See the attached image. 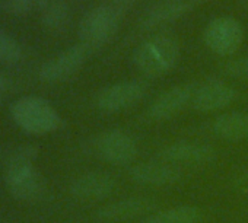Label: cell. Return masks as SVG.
<instances>
[{
	"label": "cell",
	"mask_w": 248,
	"mask_h": 223,
	"mask_svg": "<svg viewBox=\"0 0 248 223\" xmlns=\"http://www.w3.org/2000/svg\"><path fill=\"white\" fill-rule=\"evenodd\" d=\"M180 59V44L168 35H155L143 41L133 53V63L139 72L156 77L171 72Z\"/></svg>",
	"instance_id": "1"
},
{
	"label": "cell",
	"mask_w": 248,
	"mask_h": 223,
	"mask_svg": "<svg viewBox=\"0 0 248 223\" xmlns=\"http://www.w3.org/2000/svg\"><path fill=\"white\" fill-rule=\"evenodd\" d=\"M11 114L16 126L30 134H48L62 126V119L56 108L40 96L19 98L14 102Z\"/></svg>",
	"instance_id": "2"
},
{
	"label": "cell",
	"mask_w": 248,
	"mask_h": 223,
	"mask_svg": "<svg viewBox=\"0 0 248 223\" xmlns=\"http://www.w3.org/2000/svg\"><path fill=\"white\" fill-rule=\"evenodd\" d=\"M121 21V12L114 6L91 9L79 24V38L89 51L107 44L115 34Z\"/></svg>",
	"instance_id": "3"
},
{
	"label": "cell",
	"mask_w": 248,
	"mask_h": 223,
	"mask_svg": "<svg viewBox=\"0 0 248 223\" xmlns=\"http://www.w3.org/2000/svg\"><path fill=\"white\" fill-rule=\"evenodd\" d=\"M203 40L206 47L217 56L235 54L244 41V28L236 18L217 16L204 28Z\"/></svg>",
	"instance_id": "4"
},
{
	"label": "cell",
	"mask_w": 248,
	"mask_h": 223,
	"mask_svg": "<svg viewBox=\"0 0 248 223\" xmlns=\"http://www.w3.org/2000/svg\"><path fill=\"white\" fill-rule=\"evenodd\" d=\"M98 156L109 165L124 166L132 164L139 153L136 140L123 130H108L95 140Z\"/></svg>",
	"instance_id": "5"
},
{
	"label": "cell",
	"mask_w": 248,
	"mask_h": 223,
	"mask_svg": "<svg viewBox=\"0 0 248 223\" xmlns=\"http://www.w3.org/2000/svg\"><path fill=\"white\" fill-rule=\"evenodd\" d=\"M146 83L142 80L118 82L104 88L96 96V106L104 113H118L138 104L146 93Z\"/></svg>",
	"instance_id": "6"
},
{
	"label": "cell",
	"mask_w": 248,
	"mask_h": 223,
	"mask_svg": "<svg viewBox=\"0 0 248 223\" xmlns=\"http://www.w3.org/2000/svg\"><path fill=\"white\" fill-rule=\"evenodd\" d=\"M236 98L235 89L219 79H209L194 86L191 106L199 113H215L231 105Z\"/></svg>",
	"instance_id": "7"
},
{
	"label": "cell",
	"mask_w": 248,
	"mask_h": 223,
	"mask_svg": "<svg viewBox=\"0 0 248 223\" xmlns=\"http://www.w3.org/2000/svg\"><path fill=\"white\" fill-rule=\"evenodd\" d=\"M89 50L83 44H76L56 57L46 61L40 69V79L47 83H57L73 76L86 61Z\"/></svg>",
	"instance_id": "8"
},
{
	"label": "cell",
	"mask_w": 248,
	"mask_h": 223,
	"mask_svg": "<svg viewBox=\"0 0 248 223\" xmlns=\"http://www.w3.org/2000/svg\"><path fill=\"white\" fill-rule=\"evenodd\" d=\"M5 181L11 194L18 200L34 201L46 191V182L35 165L6 166Z\"/></svg>",
	"instance_id": "9"
},
{
	"label": "cell",
	"mask_w": 248,
	"mask_h": 223,
	"mask_svg": "<svg viewBox=\"0 0 248 223\" xmlns=\"http://www.w3.org/2000/svg\"><path fill=\"white\" fill-rule=\"evenodd\" d=\"M193 92L194 85L191 83H181L167 89L151 104L148 109L149 119L155 121H165L175 117L188 104H191Z\"/></svg>",
	"instance_id": "10"
},
{
	"label": "cell",
	"mask_w": 248,
	"mask_h": 223,
	"mask_svg": "<svg viewBox=\"0 0 248 223\" xmlns=\"http://www.w3.org/2000/svg\"><path fill=\"white\" fill-rule=\"evenodd\" d=\"M161 161L172 165H204L216 158V152L210 145L200 142L180 140L165 146L161 153Z\"/></svg>",
	"instance_id": "11"
},
{
	"label": "cell",
	"mask_w": 248,
	"mask_h": 223,
	"mask_svg": "<svg viewBox=\"0 0 248 223\" xmlns=\"http://www.w3.org/2000/svg\"><path fill=\"white\" fill-rule=\"evenodd\" d=\"M130 178L146 187H171L181 181L183 172L168 162H142L130 169Z\"/></svg>",
	"instance_id": "12"
},
{
	"label": "cell",
	"mask_w": 248,
	"mask_h": 223,
	"mask_svg": "<svg viewBox=\"0 0 248 223\" xmlns=\"http://www.w3.org/2000/svg\"><path fill=\"white\" fill-rule=\"evenodd\" d=\"M115 190V179L105 172H86L70 185V194L82 201H101Z\"/></svg>",
	"instance_id": "13"
},
{
	"label": "cell",
	"mask_w": 248,
	"mask_h": 223,
	"mask_svg": "<svg viewBox=\"0 0 248 223\" xmlns=\"http://www.w3.org/2000/svg\"><path fill=\"white\" fill-rule=\"evenodd\" d=\"M155 203L146 197H127L112 201L98 210V217L104 222H126L142 216H149Z\"/></svg>",
	"instance_id": "14"
},
{
	"label": "cell",
	"mask_w": 248,
	"mask_h": 223,
	"mask_svg": "<svg viewBox=\"0 0 248 223\" xmlns=\"http://www.w3.org/2000/svg\"><path fill=\"white\" fill-rule=\"evenodd\" d=\"M196 0H168L152 8L140 21L143 30H156L164 25L172 24L196 8Z\"/></svg>",
	"instance_id": "15"
},
{
	"label": "cell",
	"mask_w": 248,
	"mask_h": 223,
	"mask_svg": "<svg viewBox=\"0 0 248 223\" xmlns=\"http://www.w3.org/2000/svg\"><path fill=\"white\" fill-rule=\"evenodd\" d=\"M212 132L226 142L248 140V113L232 111L217 116L212 123Z\"/></svg>",
	"instance_id": "16"
},
{
	"label": "cell",
	"mask_w": 248,
	"mask_h": 223,
	"mask_svg": "<svg viewBox=\"0 0 248 223\" xmlns=\"http://www.w3.org/2000/svg\"><path fill=\"white\" fill-rule=\"evenodd\" d=\"M202 211L196 206L181 204L162 208L146 216L145 223H199Z\"/></svg>",
	"instance_id": "17"
},
{
	"label": "cell",
	"mask_w": 248,
	"mask_h": 223,
	"mask_svg": "<svg viewBox=\"0 0 248 223\" xmlns=\"http://www.w3.org/2000/svg\"><path fill=\"white\" fill-rule=\"evenodd\" d=\"M69 6L63 0H47L41 9V22L51 31H62L69 22Z\"/></svg>",
	"instance_id": "18"
},
{
	"label": "cell",
	"mask_w": 248,
	"mask_h": 223,
	"mask_svg": "<svg viewBox=\"0 0 248 223\" xmlns=\"http://www.w3.org/2000/svg\"><path fill=\"white\" fill-rule=\"evenodd\" d=\"M24 57L19 43L9 34L0 31V61L14 64L21 61Z\"/></svg>",
	"instance_id": "19"
},
{
	"label": "cell",
	"mask_w": 248,
	"mask_h": 223,
	"mask_svg": "<svg viewBox=\"0 0 248 223\" xmlns=\"http://www.w3.org/2000/svg\"><path fill=\"white\" fill-rule=\"evenodd\" d=\"M37 156H38V149L34 145H22L11 153L6 166L34 165Z\"/></svg>",
	"instance_id": "20"
},
{
	"label": "cell",
	"mask_w": 248,
	"mask_h": 223,
	"mask_svg": "<svg viewBox=\"0 0 248 223\" xmlns=\"http://www.w3.org/2000/svg\"><path fill=\"white\" fill-rule=\"evenodd\" d=\"M47 0H6L5 8L12 15H28L35 9H43Z\"/></svg>",
	"instance_id": "21"
},
{
	"label": "cell",
	"mask_w": 248,
	"mask_h": 223,
	"mask_svg": "<svg viewBox=\"0 0 248 223\" xmlns=\"http://www.w3.org/2000/svg\"><path fill=\"white\" fill-rule=\"evenodd\" d=\"M226 76L248 83V57H235L223 64Z\"/></svg>",
	"instance_id": "22"
},
{
	"label": "cell",
	"mask_w": 248,
	"mask_h": 223,
	"mask_svg": "<svg viewBox=\"0 0 248 223\" xmlns=\"http://www.w3.org/2000/svg\"><path fill=\"white\" fill-rule=\"evenodd\" d=\"M8 88H9V80H8V77H6L5 74L0 73V95L5 93V92L8 90Z\"/></svg>",
	"instance_id": "23"
},
{
	"label": "cell",
	"mask_w": 248,
	"mask_h": 223,
	"mask_svg": "<svg viewBox=\"0 0 248 223\" xmlns=\"http://www.w3.org/2000/svg\"><path fill=\"white\" fill-rule=\"evenodd\" d=\"M238 182L241 185H248V171H245L239 178H238Z\"/></svg>",
	"instance_id": "24"
},
{
	"label": "cell",
	"mask_w": 248,
	"mask_h": 223,
	"mask_svg": "<svg viewBox=\"0 0 248 223\" xmlns=\"http://www.w3.org/2000/svg\"><path fill=\"white\" fill-rule=\"evenodd\" d=\"M112 2H115V3H120V5H123V3H129V2H132V0H112Z\"/></svg>",
	"instance_id": "25"
},
{
	"label": "cell",
	"mask_w": 248,
	"mask_h": 223,
	"mask_svg": "<svg viewBox=\"0 0 248 223\" xmlns=\"http://www.w3.org/2000/svg\"><path fill=\"white\" fill-rule=\"evenodd\" d=\"M164 2H168V0H164Z\"/></svg>",
	"instance_id": "26"
}]
</instances>
